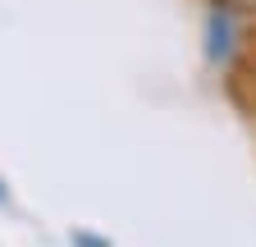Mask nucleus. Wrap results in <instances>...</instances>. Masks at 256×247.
Returning <instances> with one entry per match:
<instances>
[{"label": "nucleus", "instance_id": "obj_3", "mask_svg": "<svg viewBox=\"0 0 256 247\" xmlns=\"http://www.w3.org/2000/svg\"><path fill=\"white\" fill-rule=\"evenodd\" d=\"M234 78H242V82H247V87H252V101H247V110H252V114H256V50H252V55H247V60H242V69H238V74H234Z\"/></svg>", "mask_w": 256, "mask_h": 247}, {"label": "nucleus", "instance_id": "obj_5", "mask_svg": "<svg viewBox=\"0 0 256 247\" xmlns=\"http://www.w3.org/2000/svg\"><path fill=\"white\" fill-rule=\"evenodd\" d=\"M10 202V188H5V178H0V206H5Z\"/></svg>", "mask_w": 256, "mask_h": 247}, {"label": "nucleus", "instance_id": "obj_4", "mask_svg": "<svg viewBox=\"0 0 256 247\" xmlns=\"http://www.w3.org/2000/svg\"><path fill=\"white\" fill-rule=\"evenodd\" d=\"M69 242H74V247H110V238H96V234H87V229H74Z\"/></svg>", "mask_w": 256, "mask_h": 247}, {"label": "nucleus", "instance_id": "obj_1", "mask_svg": "<svg viewBox=\"0 0 256 247\" xmlns=\"http://www.w3.org/2000/svg\"><path fill=\"white\" fill-rule=\"evenodd\" d=\"M238 28H242V18L220 14V10H206V60H210V64L234 69V55H238L234 32H238Z\"/></svg>", "mask_w": 256, "mask_h": 247}, {"label": "nucleus", "instance_id": "obj_2", "mask_svg": "<svg viewBox=\"0 0 256 247\" xmlns=\"http://www.w3.org/2000/svg\"><path fill=\"white\" fill-rule=\"evenodd\" d=\"M206 10H220V14H234V18H256V0H206Z\"/></svg>", "mask_w": 256, "mask_h": 247}]
</instances>
